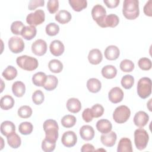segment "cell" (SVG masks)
<instances>
[{
	"mask_svg": "<svg viewBox=\"0 0 152 152\" xmlns=\"http://www.w3.org/2000/svg\"><path fill=\"white\" fill-rule=\"evenodd\" d=\"M32 115L31 108L27 105L21 106L18 110V115L21 118H28Z\"/></svg>",
	"mask_w": 152,
	"mask_h": 152,
	"instance_id": "cell-40",
	"label": "cell"
},
{
	"mask_svg": "<svg viewBox=\"0 0 152 152\" xmlns=\"http://www.w3.org/2000/svg\"><path fill=\"white\" fill-rule=\"evenodd\" d=\"M47 75L43 72H39L33 75L32 77V82L36 86L38 87H43Z\"/></svg>",
	"mask_w": 152,
	"mask_h": 152,
	"instance_id": "cell-31",
	"label": "cell"
},
{
	"mask_svg": "<svg viewBox=\"0 0 152 152\" xmlns=\"http://www.w3.org/2000/svg\"><path fill=\"white\" fill-rule=\"evenodd\" d=\"M121 69L125 72H130L134 69V64L129 59H124L121 61L119 65Z\"/></svg>",
	"mask_w": 152,
	"mask_h": 152,
	"instance_id": "cell-41",
	"label": "cell"
},
{
	"mask_svg": "<svg viewBox=\"0 0 152 152\" xmlns=\"http://www.w3.org/2000/svg\"><path fill=\"white\" fill-rule=\"evenodd\" d=\"M36 33L37 30L35 26H27L24 27L21 35L26 40H30L36 36Z\"/></svg>",
	"mask_w": 152,
	"mask_h": 152,
	"instance_id": "cell-27",
	"label": "cell"
},
{
	"mask_svg": "<svg viewBox=\"0 0 152 152\" xmlns=\"http://www.w3.org/2000/svg\"><path fill=\"white\" fill-rule=\"evenodd\" d=\"M91 14L93 19L96 22L97 25L102 28H105L104 19L106 17L105 8L102 5L97 4L92 8Z\"/></svg>",
	"mask_w": 152,
	"mask_h": 152,
	"instance_id": "cell-7",
	"label": "cell"
},
{
	"mask_svg": "<svg viewBox=\"0 0 152 152\" xmlns=\"http://www.w3.org/2000/svg\"><path fill=\"white\" fill-rule=\"evenodd\" d=\"M76 118L74 115H65L61 121L62 125L66 128H71L75 125L76 124Z\"/></svg>",
	"mask_w": 152,
	"mask_h": 152,
	"instance_id": "cell-36",
	"label": "cell"
},
{
	"mask_svg": "<svg viewBox=\"0 0 152 152\" xmlns=\"http://www.w3.org/2000/svg\"><path fill=\"white\" fill-rule=\"evenodd\" d=\"M2 75L7 80H12L17 75V70L15 67L9 65L4 70Z\"/></svg>",
	"mask_w": 152,
	"mask_h": 152,
	"instance_id": "cell-35",
	"label": "cell"
},
{
	"mask_svg": "<svg viewBox=\"0 0 152 152\" xmlns=\"http://www.w3.org/2000/svg\"><path fill=\"white\" fill-rule=\"evenodd\" d=\"M16 62L20 68L28 71L35 70L39 65L37 59L27 55L18 56L16 59Z\"/></svg>",
	"mask_w": 152,
	"mask_h": 152,
	"instance_id": "cell-3",
	"label": "cell"
},
{
	"mask_svg": "<svg viewBox=\"0 0 152 152\" xmlns=\"http://www.w3.org/2000/svg\"><path fill=\"white\" fill-rule=\"evenodd\" d=\"M7 138L8 144L11 148H17L20 146L21 144V138L20 136L15 132L7 136Z\"/></svg>",
	"mask_w": 152,
	"mask_h": 152,
	"instance_id": "cell-30",
	"label": "cell"
},
{
	"mask_svg": "<svg viewBox=\"0 0 152 152\" xmlns=\"http://www.w3.org/2000/svg\"><path fill=\"white\" fill-rule=\"evenodd\" d=\"M10 50L14 53H19L24 49V43L23 39L17 36L11 37L8 40Z\"/></svg>",
	"mask_w": 152,
	"mask_h": 152,
	"instance_id": "cell-9",
	"label": "cell"
},
{
	"mask_svg": "<svg viewBox=\"0 0 152 152\" xmlns=\"http://www.w3.org/2000/svg\"><path fill=\"white\" fill-rule=\"evenodd\" d=\"M43 128L46 135L45 138L56 141L59 135V126L56 121L53 119L46 120L43 123Z\"/></svg>",
	"mask_w": 152,
	"mask_h": 152,
	"instance_id": "cell-2",
	"label": "cell"
},
{
	"mask_svg": "<svg viewBox=\"0 0 152 152\" xmlns=\"http://www.w3.org/2000/svg\"><path fill=\"white\" fill-rule=\"evenodd\" d=\"M96 128L100 133L107 134L111 131L112 129V125L109 120L102 119L97 122Z\"/></svg>",
	"mask_w": 152,
	"mask_h": 152,
	"instance_id": "cell-20",
	"label": "cell"
},
{
	"mask_svg": "<svg viewBox=\"0 0 152 152\" xmlns=\"http://www.w3.org/2000/svg\"><path fill=\"white\" fill-rule=\"evenodd\" d=\"M77 141V137L76 134L72 131L65 132L61 138L62 144L66 147H72L74 146Z\"/></svg>",
	"mask_w": 152,
	"mask_h": 152,
	"instance_id": "cell-10",
	"label": "cell"
},
{
	"mask_svg": "<svg viewBox=\"0 0 152 152\" xmlns=\"http://www.w3.org/2000/svg\"><path fill=\"white\" fill-rule=\"evenodd\" d=\"M144 12L145 15L148 17L152 16V11H151V1H148L145 5L144 7Z\"/></svg>",
	"mask_w": 152,
	"mask_h": 152,
	"instance_id": "cell-50",
	"label": "cell"
},
{
	"mask_svg": "<svg viewBox=\"0 0 152 152\" xmlns=\"http://www.w3.org/2000/svg\"><path fill=\"white\" fill-rule=\"evenodd\" d=\"M45 14L42 10H37L34 12L28 14L26 17V22L30 26H36L45 21Z\"/></svg>",
	"mask_w": 152,
	"mask_h": 152,
	"instance_id": "cell-8",
	"label": "cell"
},
{
	"mask_svg": "<svg viewBox=\"0 0 152 152\" xmlns=\"http://www.w3.org/2000/svg\"><path fill=\"white\" fill-rule=\"evenodd\" d=\"M93 118H99L102 116L104 113V107L100 104H96L91 108Z\"/></svg>",
	"mask_w": 152,
	"mask_h": 152,
	"instance_id": "cell-46",
	"label": "cell"
},
{
	"mask_svg": "<svg viewBox=\"0 0 152 152\" xmlns=\"http://www.w3.org/2000/svg\"><path fill=\"white\" fill-rule=\"evenodd\" d=\"M81 151L82 152H87V151H95V148L94 147V146L91 144H84L81 148Z\"/></svg>",
	"mask_w": 152,
	"mask_h": 152,
	"instance_id": "cell-52",
	"label": "cell"
},
{
	"mask_svg": "<svg viewBox=\"0 0 152 152\" xmlns=\"http://www.w3.org/2000/svg\"><path fill=\"white\" fill-rule=\"evenodd\" d=\"M48 67L49 70L53 73H59L63 69L62 63L58 59H52L48 64Z\"/></svg>",
	"mask_w": 152,
	"mask_h": 152,
	"instance_id": "cell-34",
	"label": "cell"
},
{
	"mask_svg": "<svg viewBox=\"0 0 152 152\" xmlns=\"http://www.w3.org/2000/svg\"><path fill=\"white\" fill-rule=\"evenodd\" d=\"M72 16L69 12L66 10H61L55 15V20L62 24L70 21Z\"/></svg>",
	"mask_w": 152,
	"mask_h": 152,
	"instance_id": "cell-26",
	"label": "cell"
},
{
	"mask_svg": "<svg viewBox=\"0 0 152 152\" xmlns=\"http://www.w3.org/2000/svg\"><path fill=\"white\" fill-rule=\"evenodd\" d=\"M137 93L141 99H146L151 93V80L148 77H142L137 84Z\"/></svg>",
	"mask_w": 152,
	"mask_h": 152,
	"instance_id": "cell-4",
	"label": "cell"
},
{
	"mask_svg": "<svg viewBox=\"0 0 152 152\" xmlns=\"http://www.w3.org/2000/svg\"><path fill=\"white\" fill-rule=\"evenodd\" d=\"M131 116V110L125 105L117 107L113 113V119L118 124L126 122Z\"/></svg>",
	"mask_w": 152,
	"mask_h": 152,
	"instance_id": "cell-6",
	"label": "cell"
},
{
	"mask_svg": "<svg viewBox=\"0 0 152 152\" xmlns=\"http://www.w3.org/2000/svg\"><path fill=\"white\" fill-rule=\"evenodd\" d=\"M45 99V96L43 92L40 90L35 91L32 95V100L35 104L39 105L42 104Z\"/></svg>",
	"mask_w": 152,
	"mask_h": 152,
	"instance_id": "cell-45",
	"label": "cell"
},
{
	"mask_svg": "<svg viewBox=\"0 0 152 152\" xmlns=\"http://www.w3.org/2000/svg\"><path fill=\"white\" fill-rule=\"evenodd\" d=\"M44 4H45L44 0H31L28 3V8L30 11L34 10L37 7H43Z\"/></svg>",
	"mask_w": 152,
	"mask_h": 152,
	"instance_id": "cell-48",
	"label": "cell"
},
{
	"mask_svg": "<svg viewBox=\"0 0 152 152\" xmlns=\"http://www.w3.org/2000/svg\"><path fill=\"white\" fill-rule=\"evenodd\" d=\"M66 108L71 113H76L80 111L81 109V103L77 98H70L66 102Z\"/></svg>",
	"mask_w": 152,
	"mask_h": 152,
	"instance_id": "cell-19",
	"label": "cell"
},
{
	"mask_svg": "<svg viewBox=\"0 0 152 152\" xmlns=\"http://www.w3.org/2000/svg\"><path fill=\"white\" fill-rule=\"evenodd\" d=\"M14 100L13 97L10 95H5L1 99L0 106L3 110H9L14 105Z\"/></svg>",
	"mask_w": 152,
	"mask_h": 152,
	"instance_id": "cell-28",
	"label": "cell"
},
{
	"mask_svg": "<svg viewBox=\"0 0 152 152\" xmlns=\"http://www.w3.org/2000/svg\"><path fill=\"white\" fill-rule=\"evenodd\" d=\"M82 118L86 122H90L93 120V116L90 108H86L82 113Z\"/></svg>",
	"mask_w": 152,
	"mask_h": 152,
	"instance_id": "cell-49",
	"label": "cell"
},
{
	"mask_svg": "<svg viewBox=\"0 0 152 152\" xmlns=\"http://www.w3.org/2000/svg\"><path fill=\"white\" fill-rule=\"evenodd\" d=\"M151 100H152L151 99H150L149 102H148V103H147V104H147V107H148V109H149V110H150V111H151V108L150 107V106L151 105L150 104H151Z\"/></svg>",
	"mask_w": 152,
	"mask_h": 152,
	"instance_id": "cell-53",
	"label": "cell"
},
{
	"mask_svg": "<svg viewBox=\"0 0 152 152\" xmlns=\"http://www.w3.org/2000/svg\"><path fill=\"white\" fill-rule=\"evenodd\" d=\"M12 91L15 96L17 97H23L26 92L25 84L20 81L14 82L12 86Z\"/></svg>",
	"mask_w": 152,
	"mask_h": 152,
	"instance_id": "cell-23",
	"label": "cell"
},
{
	"mask_svg": "<svg viewBox=\"0 0 152 152\" xmlns=\"http://www.w3.org/2000/svg\"><path fill=\"white\" fill-rule=\"evenodd\" d=\"M133 121L134 124L137 126L142 128L148 123L149 121V116L144 111H139L135 113Z\"/></svg>",
	"mask_w": 152,
	"mask_h": 152,
	"instance_id": "cell-13",
	"label": "cell"
},
{
	"mask_svg": "<svg viewBox=\"0 0 152 152\" xmlns=\"http://www.w3.org/2000/svg\"><path fill=\"white\" fill-rule=\"evenodd\" d=\"M117 140V135L114 131H110L107 134H102L100 137L102 143L108 147H113Z\"/></svg>",
	"mask_w": 152,
	"mask_h": 152,
	"instance_id": "cell-14",
	"label": "cell"
},
{
	"mask_svg": "<svg viewBox=\"0 0 152 152\" xmlns=\"http://www.w3.org/2000/svg\"><path fill=\"white\" fill-rule=\"evenodd\" d=\"M25 26L20 21H14L11 25V32L16 35H19L21 34L23 29Z\"/></svg>",
	"mask_w": 152,
	"mask_h": 152,
	"instance_id": "cell-43",
	"label": "cell"
},
{
	"mask_svg": "<svg viewBox=\"0 0 152 152\" xmlns=\"http://www.w3.org/2000/svg\"><path fill=\"white\" fill-rule=\"evenodd\" d=\"M102 74L103 77L107 79H112L116 77L117 69L113 65H107L102 69Z\"/></svg>",
	"mask_w": 152,
	"mask_h": 152,
	"instance_id": "cell-25",
	"label": "cell"
},
{
	"mask_svg": "<svg viewBox=\"0 0 152 152\" xmlns=\"http://www.w3.org/2000/svg\"><path fill=\"white\" fill-rule=\"evenodd\" d=\"M138 65L140 68L144 71L150 70L152 66L151 60L147 58H140L138 62Z\"/></svg>",
	"mask_w": 152,
	"mask_h": 152,
	"instance_id": "cell-44",
	"label": "cell"
},
{
	"mask_svg": "<svg viewBox=\"0 0 152 152\" xmlns=\"http://www.w3.org/2000/svg\"><path fill=\"white\" fill-rule=\"evenodd\" d=\"M121 83L124 88L130 89L134 84V78L131 75H125L122 78Z\"/></svg>",
	"mask_w": 152,
	"mask_h": 152,
	"instance_id": "cell-39",
	"label": "cell"
},
{
	"mask_svg": "<svg viewBox=\"0 0 152 152\" xmlns=\"http://www.w3.org/2000/svg\"><path fill=\"white\" fill-rule=\"evenodd\" d=\"M88 59L89 62L93 65L99 64L103 59V55L101 51L98 49H91L89 52Z\"/></svg>",
	"mask_w": 152,
	"mask_h": 152,
	"instance_id": "cell-18",
	"label": "cell"
},
{
	"mask_svg": "<svg viewBox=\"0 0 152 152\" xmlns=\"http://www.w3.org/2000/svg\"><path fill=\"white\" fill-rule=\"evenodd\" d=\"M15 131V126L13 122L9 121H5L1 124V132L3 135L7 137Z\"/></svg>",
	"mask_w": 152,
	"mask_h": 152,
	"instance_id": "cell-22",
	"label": "cell"
},
{
	"mask_svg": "<svg viewBox=\"0 0 152 152\" xmlns=\"http://www.w3.org/2000/svg\"><path fill=\"white\" fill-rule=\"evenodd\" d=\"M119 22V17L113 14H110L108 15H106L104 19V27H115L118 26Z\"/></svg>",
	"mask_w": 152,
	"mask_h": 152,
	"instance_id": "cell-33",
	"label": "cell"
},
{
	"mask_svg": "<svg viewBox=\"0 0 152 152\" xmlns=\"http://www.w3.org/2000/svg\"><path fill=\"white\" fill-rule=\"evenodd\" d=\"M68 2L73 10L77 12L82 11L87 6L86 0H69Z\"/></svg>",
	"mask_w": 152,
	"mask_h": 152,
	"instance_id": "cell-32",
	"label": "cell"
},
{
	"mask_svg": "<svg viewBox=\"0 0 152 152\" xmlns=\"http://www.w3.org/2000/svg\"><path fill=\"white\" fill-rule=\"evenodd\" d=\"M47 8L50 14L55 13L59 8V1L58 0H49L47 3Z\"/></svg>",
	"mask_w": 152,
	"mask_h": 152,
	"instance_id": "cell-47",
	"label": "cell"
},
{
	"mask_svg": "<svg viewBox=\"0 0 152 152\" xmlns=\"http://www.w3.org/2000/svg\"><path fill=\"white\" fill-rule=\"evenodd\" d=\"M149 140L147 132L143 128L137 129L134 132V142L136 148L139 150L145 149Z\"/></svg>",
	"mask_w": 152,
	"mask_h": 152,
	"instance_id": "cell-5",
	"label": "cell"
},
{
	"mask_svg": "<svg viewBox=\"0 0 152 152\" xmlns=\"http://www.w3.org/2000/svg\"><path fill=\"white\" fill-rule=\"evenodd\" d=\"M118 152H132V143L130 139L128 138H122L118 143V148H117Z\"/></svg>",
	"mask_w": 152,
	"mask_h": 152,
	"instance_id": "cell-21",
	"label": "cell"
},
{
	"mask_svg": "<svg viewBox=\"0 0 152 152\" xmlns=\"http://www.w3.org/2000/svg\"><path fill=\"white\" fill-rule=\"evenodd\" d=\"M46 33L50 36H56L59 31V26L55 23H50L46 26Z\"/></svg>",
	"mask_w": 152,
	"mask_h": 152,
	"instance_id": "cell-42",
	"label": "cell"
},
{
	"mask_svg": "<svg viewBox=\"0 0 152 152\" xmlns=\"http://www.w3.org/2000/svg\"><path fill=\"white\" fill-rule=\"evenodd\" d=\"M122 13L129 20H135L140 14L139 1L138 0H125L123 3Z\"/></svg>",
	"mask_w": 152,
	"mask_h": 152,
	"instance_id": "cell-1",
	"label": "cell"
},
{
	"mask_svg": "<svg viewBox=\"0 0 152 152\" xmlns=\"http://www.w3.org/2000/svg\"><path fill=\"white\" fill-rule=\"evenodd\" d=\"M49 49L50 53L53 55L55 56H59L64 53L65 50V47L61 41L59 40H55L50 43Z\"/></svg>",
	"mask_w": 152,
	"mask_h": 152,
	"instance_id": "cell-15",
	"label": "cell"
},
{
	"mask_svg": "<svg viewBox=\"0 0 152 152\" xmlns=\"http://www.w3.org/2000/svg\"><path fill=\"white\" fill-rule=\"evenodd\" d=\"M87 87L89 91L93 93L99 92L102 88L101 82L97 78H90L87 82Z\"/></svg>",
	"mask_w": 152,
	"mask_h": 152,
	"instance_id": "cell-24",
	"label": "cell"
},
{
	"mask_svg": "<svg viewBox=\"0 0 152 152\" xmlns=\"http://www.w3.org/2000/svg\"><path fill=\"white\" fill-rule=\"evenodd\" d=\"M80 135L83 140L85 141H90L93 140L94 137V129L90 125H83L80 129Z\"/></svg>",
	"mask_w": 152,
	"mask_h": 152,
	"instance_id": "cell-16",
	"label": "cell"
},
{
	"mask_svg": "<svg viewBox=\"0 0 152 152\" xmlns=\"http://www.w3.org/2000/svg\"><path fill=\"white\" fill-rule=\"evenodd\" d=\"M104 56L109 61H114L118 58L120 51L119 48L115 45H110L104 50Z\"/></svg>",
	"mask_w": 152,
	"mask_h": 152,
	"instance_id": "cell-17",
	"label": "cell"
},
{
	"mask_svg": "<svg viewBox=\"0 0 152 152\" xmlns=\"http://www.w3.org/2000/svg\"><path fill=\"white\" fill-rule=\"evenodd\" d=\"M103 2L109 8H115L117 7L120 2L119 0H104Z\"/></svg>",
	"mask_w": 152,
	"mask_h": 152,
	"instance_id": "cell-51",
	"label": "cell"
},
{
	"mask_svg": "<svg viewBox=\"0 0 152 152\" xmlns=\"http://www.w3.org/2000/svg\"><path fill=\"white\" fill-rule=\"evenodd\" d=\"M31 51L37 56H43L47 51L46 42L42 39H37L31 45Z\"/></svg>",
	"mask_w": 152,
	"mask_h": 152,
	"instance_id": "cell-11",
	"label": "cell"
},
{
	"mask_svg": "<svg viewBox=\"0 0 152 152\" xmlns=\"http://www.w3.org/2000/svg\"><path fill=\"white\" fill-rule=\"evenodd\" d=\"M56 142L48 138H45L42 142V149L45 152H50L55 150Z\"/></svg>",
	"mask_w": 152,
	"mask_h": 152,
	"instance_id": "cell-38",
	"label": "cell"
},
{
	"mask_svg": "<svg viewBox=\"0 0 152 152\" xmlns=\"http://www.w3.org/2000/svg\"><path fill=\"white\" fill-rule=\"evenodd\" d=\"M33 129V126L31 122H21L18 126V131L20 133L23 135L30 134Z\"/></svg>",
	"mask_w": 152,
	"mask_h": 152,
	"instance_id": "cell-37",
	"label": "cell"
},
{
	"mask_svg": "<svg viewBox=\"0 0 152 152\" xmlns=\"http://www.w3.org/2000/svg\"><path fill=\"white\" fill-rule=\"evenodd\" d=\"M124 92L122 90L118 87H115L112 88L108 93L109 100L113 103H118L124 99Z\"/></svg>",
	"mask_w": 152,
	"mask_h": 152,
	"instance_id": "cell-12",
	"label": "cell"
},
{
	"mask_svg": "<svg viewBox=\"0 0 152 152\" xmlns=\"http://www.w3.org/2000/svg\"><path fill=\"white\" fill-rule=\"evenodd\" d=\"M58 84V78L55 75H47L46 80L43 86V87L45 90L48 91H52L56 88Z\"/></svg>",
	"mask_w": 152,
	"mask_h": 152,
	"instance_id": "cell-29",
	"label": "cell"
}]
</instances>
